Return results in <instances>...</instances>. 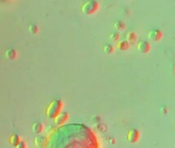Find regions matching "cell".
Here are the masks:
<instances>
[{"mask_svg": "<svg viewBox=\"0 0 175 148\" xmlns=\"http://www.w3.org/2000/svg\"><path fill=\"white\" fill-rule=\"evenodd\" d=\"M63 108V102L60 99H55L52 100L46 109V115L50 118H55L59 115Z\"/></svg>", "mask_w": 175, "mask_h": 148, "instance_id": "1", "label": "cell"}, {"mask_svg": "<svg viewBox=\"0 0 175 148\" xmlns=\"http://www.w3.org/2000/svg\"><path fill=\"white\" fill-rule=\"evenodd\" d=\"M99 7V3L97 1L95 0H88V1H86L85 2L82 7H81V10L82 12L85 13V14H92L97 11Z\"/></svg>", "mask_w": 175, "mask_h": 148, "instance_id": "2", "label": "cell"}, {"mask_svg": "<svg viewBox=\"0 0 175 148\" xmlns=\"http://www.w3.org/2000/svg\"><path fill=\"white\" fill-rule=\"evenodd\" d=\"M127 141L130 143H135L139 140L140 138V133L138 130L131 129L129 130L127 133Z\"/></svg>", "mask_w": 175, "mask_h": 148, "instance_id": "3", "label": "cell"}, {"mask_svg": "<svg viewBox=\"0 0 175 148\" xmlns=\"http://www.w3.org/2000/svg\"><path fill=\"white\" fill-rule=\"evenodd\" d=\"M162 36H163L162 31L158 30V29H153V30L149 31V33H148V38L153 41L160 40L162 38Z\"/></svg>", "mask_w": 175, "mask_h": 148, "instance_id": "4", "label": "cell"}, {"mask_svg": "<svg viewBox=\"0 0 175 148\" xmlns=\"http://www.w3.org/2000/svg\"><path fill=\"white\" fill-rule=\"evenodd\" d=\"M69 118V114L67 112H61L59 115H57L54 118V122L57 125H61L65 122H67Z\"/></svg>", "mask_w": 175, "mask_h": 148, "instance_id": "5", "label": "cell"}, {"mask_svg": "<svg viewBox=\"0 0 175 148\" xmlns=\"http://www.w3.org/2000/svg\"><path fill=\"white\" fill-rule=\"evenodd\" d=\"M150 49H151V45H150V44L148 43L147 41L141 40L138 44V49L140 52H142L143 54L148 53L150 51Z\"/></svg>", "mask_w": 175, "mask_h": 148, "instance_id": "6", "label": "cell"}, {"mask_svg": "<svg viewBox=\"0 0 175 148\" xmlns=\"http://www.w3.org/2000/svg\"><path fill=\"white\" fill-rule=\"evenodd\" d=\"M35 144L39 148H44L47 145V138L44 136H37L35 138Z\"/></svg>", "mask_w": 175, "mask_h": 148, "instance_id": "7", "label": "cell"}, {"mask_svg": "<svg viewBox=\"0 0 175 148\" xmlns=\"http://www.w3.org/2000/svg\"><path fill=\"white\" fill-rule=\"evenodd\" d=\"M17 53L16 49H12V48H9L5 51V56L9 59H14L17 57Z\"/></svg>", "mask_w": 175, "mask_h": 148, "instance_id": "8", "label": "cell"}, {"mask_svg": "<svg viewBox=\"0 0 175 148\" xmlns=\"http://www.w3.org/2000/svg\"><path fill=\"white\" fill-rule=\"evenodd\" d=\"M43 130V125L42 123L36 122L32 125V131L35 133H40Z\"/></svg>", "mask_w": 175, "mask_h": 148, "instance_id": "9", "label": "cell"}, {"mask_svg": "<svg viewBox=\"0 0 175 148\" xmlns=\"http://www.w3.org/2000/svg\"><path fill=\"white\" fill-rule=\"evenodd\" d=\"M9 142H10V143L12 144V146L17 147L21 141V138L19 137L18 135H17V134H13V135H12L10 137V138H9Z\"/></svg>", "mask_w": 175, "mask_h": 148, "instance_id": "10", "label": "cell"}, {"mask_svg": "<svg viewBox=\"0 0 175 148\" xmlns=\"http://www.w3.org/2000/svg\"><path fill=\"white\" fill-rule=\"evenodd\" d=\"M117 48L122 51H124L129 48V43L127 40H121L117 44Z\"/></svg>", "mask_w": 175, "mask_h": 148, "instance_id": "11", "label": "cell"}, {"mask_svg": "<svg viewBox=\"0 0 175 148\" xmlns=\"http://www.w3.org/2000/svg\"><path fill=\"white\" fill-rule=\"evenodd\" d=\"M136 40H137V36H136V34H135L134 32L130 31V32H128V33L127 34V41H128V43H135Z\"/></svg>", "mask_w": 175, "mask_h": 148, "instance_id": "12", "label": "cell"}, {"mask_svg": "<svg viewBox=\"0 0 175 148\" xmlns=\"http://www.w3.org/2000/svg\"><path fill=\"white\" fill-rule=\"evenodd\" d=\"M113 26L115 27L116 30H124L125 28V25L124 23V22H122L120 20H117L115 21L113 23Z\"/></svg>", "mask_w": 175, "mask_h": 148, "instance_id": "13", "label": "cell"}, {"mask_svg": "<svg viewBox=\"0 0 175 148\" xmlns=\"http://www.w3.org/2000/svg\"><path fill=\"white\" fill-rule=\"evenodd\" d=\"M103 51H104L106 54H112V53L114 52V47H113L111 44H105L104 47H103Z\"/></svg>", "mask_w": 175, "mask_h": 148, "instance_id": "14", "label": "cell"}, {"mask_svg": "<svg viewBox=\"0 0 175 148\" xmlns=\"http://www.w3.org/2000/svg\"><path fill=\"white\" fill-rule=\"evenodd\" d=\"M28 31L30 32V34L32 35H35V34H37L38 31H39V28L35 24H30L29 26H28Z\"/></svg>", "mask_w": 175, "mask_h": 148, "instance_id": "15", "label": "cell"}, {"mask_svg": "<svg viewBox=\"0 0 175 148\" xmlns=\"http://www.w3.org/2000/svg\"><path fill=\"white\" fill-rule=\"evenodd\" d=\"M109 38H110V40H112V41H117V40L120 39V35H119V33H117V32H111V33L109 35Z\"/></svg>", "mask_w": 175, "mask_h": 148, "instance_id": "16", "label": "cell"}, {"mask_svg": "<svg viewBox=\"0 0 175 148\" xmlns=\"http://www.w3.org/2000/svg\"><path fill=\"white\" fill-rule=\"evenodd\" d=\"M16 148H26V144H25L24 142L21 141V142H20L18 145L16 147Z\"/></svg>", "mask_w": 175, "mask_h": 148, "instance_id": "17", "label": "cell"}, {"mask_svg": "<svg viewBox=\"0 0 175 148\" xmlns=\"http://www.w3.org/2000/svg\"><path fill=\"white\" fill-rule=\"evenodd\" d=\"M161 111H162L163 113H166V112H167V108H165V107L164 108V107H162V108H161Z\"/></svg>", "mask_w": 175, "mask_h": 148, "instance_id": "18", "label": "cell"}]
</instances>
